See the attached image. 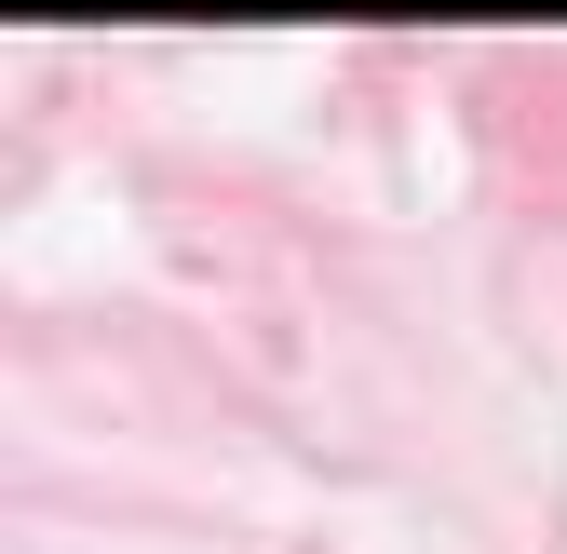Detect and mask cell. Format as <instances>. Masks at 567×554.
I'll list each match as a JSON object with an SVG mask.
<instances>
[]
</instances>
